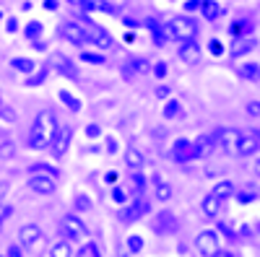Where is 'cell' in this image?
<instances>
[{
    "label": "cell",
    "mask_w": 260,
    "mask_h": 257,
    "mask_svg": "<svg viewBox=\"0 0 260 257\" xmlns=\"http://www.w3.org/2000/svg\"><path fill=\"white\" fill-rule=\"evenodd\" d=\"M55 115L50 109L45 112H39L34 125H31V130H29V148H34V151H45L47 143H50V130L55 127Z\"/></svg>",
    "instance_id": "6da1fadb"
},
{
    "label": "cell",
    "mask_w": 260,
    "mask_h": 257,
    "mask_svg": "<svg viewBox=\"0 0 260 257\" xmlns=\"http://www.w3.org/2000/svg\"><path fill=\"white\" fill-rule=\"evenodd\" d=\"M164 34H167L169 39H177V42L195 39V36H198V21L190 18V16H177V18L167 21Z\"/></svg>",
    "instance_id": "7a4b0ae2"
},
{
    "label": "cell",
    "mask_w": 260,
    "mask_h": 257,
    "mask_svg": "<svg viewBox=\"0 0 260 257\" xmlns=\"http://www.w3.org/2000/svg\"><path fill=\"white\" fill-rule=\"evenodd\" d=\"M71 138H73L71 125H60V122H55V127L50 130V143H47L50 154H52L55 159H62L65 151H68V145H71Z\"/></svg>",
    "instance_id": "3957f363"
},
{
    "label": "cell",
    "mask_w": 260,
    "mask_h": 257,
    "mask_svg": "<svg viewBox=\"0 0 260 257\" xmlns=\"http://www.w3.org/2000/svg\"><path fill=\"white\" fill-rule=\"evenodd\" d=\"M148 208H151V203L141 195V198H136L133 203H130V205H125V208H120V213H117V216H120V221L122 224H133V221H138V218H143L146 216V213H148Z\"/></svg>",
    "instance_id": "277c9868"
},
{
    "label": "cell",
    "mask_w": 260,
    "mask_h": 257,
    "mask_svg": "<svg viewBox=\"0 0 260 257\" xmlns=\"http://www.w3.org/2000/svg\"><path fill=\"white\" fill-rule=\"evenodd\" d=\"M60 229H62V234H65V239H71V242H78L81 237H86V224L78 218V216H73V213H68V216H62L60 218Z\"/></svg>",
    "instance_id": "5b68a950"
},
{
    "label": "cell",
    "mask_w": 260,
    "mask_h": 257,
    "mask_svg": "<svg viewBox=\"0 0 260 257\" xmlns=\"http://www.w3.org/2000/svg\"><path fill=\"white\" fill-rule=\"evenodd\" d=\"M195 249H198L201 257H213L216 252L221 249L219 234H216V231H201L198 237H195Z\"/></svg>",
    "instance_id": "8992f818"
},
{
    "label": "cell",
    "mask_w": 260,
    "mask_h": 257,
    "mask_svg": "<svg viewBox=\"0 0 260 257\" xmlns=\"http://www.w3.org/2000/svg\"><path fill=\"white\" fill-rule=\"evenodd\" d=\"M57 31H60V36L73 42V45H89V31H86L83 24H78V21H62Z\"/></svg>",
    "instance_id": "52a82bcc"
},
{
    "label": "cell",
    "mask_w": 260,
    "mask_h": 257,
    "mask_svg": "<svg viewBox=\"0 0 260 257\" xmlns=\"http://www.w3.org/2000/svg\"><path fill=\"white\" fill-rule=\"evenodd\" d=\"M240 133L237 127H219V130L213 133L216 138V145L224 148V154H237V143H240Z\"/></svg>",
    "instance_id": "ba28073f"
},
{
    "label": "cell",
    "mask_w": 260,
    "mask_h": 257,
    "mask_svg": "<svg viewBox=\"0 0 260 257\" xmlns=\"http://www.w3.org/2000/svg\"><path fill=\"white\" fill-rule=\"evenodd\" d=\"M83 21V29L89 31V45H94V47H99V50H110L115 42H112V36L107 34L102 26H96V24H91L89 18H81Z\"/></svg>",
    "instance_id": "9c48e42d"
},
{
    "label": "cell",
    "mask_w": 260,
    "mask_h": 257,
    "mask_svg": "<svg viewBox=\"0 0 260 257\" xmlns=\"http://www.w3.org/2000/svg\"><path fill=\"white\" fill-rule=\"evenodd\" d=\"M213 148H216L213 133H201L198 138L192 140V159H208Z\"/></svg>",
    "instance_id": "30bf717a"
},
{
    "label": "cell",
    "mask_w": 260,
    "mask_h": 257,
    "mask_svg": "<svg viewBox=\"0 0 260 257\" xmlns=\"http://www.w3.org/2000/svg\"><path fill=\"white\" fill-rule=\"evenodd\" d=\"M180 229V224H177V218L172 216L169 210H161L159 216L154 218V231L159 234V237H169V234H175Z\"/></svg>",
    "instance_id": "8fae6325"
},
{
    "label": "cell",
    "mask_w": 260,
    "mask_h": 257,
    "mask_svg": "<svg viewBox=\"0 0 260 257\" xmlns=\"http://www.w3.org/2000/svg\"><path fill=\"white\" fill-rule=\"evenodd\" d=\"M29 187L37 192V195H52V192L57 190V182L50 174H31L29 177Z\"/></svg>",
    "instance_id": "7c38bea8"
},
{
    "label": "cell",
    "mask_w": 260,
    "mask_h": 257,
    "mask_svg": "<svg viewBox=\"0 0 260 257\" xmlns=\"http://www.w3.org/2000/svg\"><path fill=\"white\" fill-rule=\"evenodd\" d=\"M257 151H260V140H257L255 130H242V133H240V143H237V154L255 156Z\"/></svg>",
    "instance_id": "4fadbf2b"
},
{
    "label": "cell",
    "mask_w": 260,
    "mask_h": 257,
    "mask_svg": "<svg viewBox=\"0 0 260 257\" xmlns=\"http://www.w3.org/2000/svg\"><path fill=\"white\" fill-rule=\"evenodd\" d=\"M42 229L37 226V224H26V226H21L18 229V244L21 247H37L39 242H42Z\"/></svg>",
    "instance_id": "5bb4252c"
},
{
    "label": "cell",
    "mask_w": 260,
    "mask_h": 257,
    "mask_svg": "<svg viewBox=\"0 0 260 257\" xmlns=\"http://www.w3.org/2000/svg\"><path fill=\"white\" fill-rule=\"evenodd\" d=\"M201 55H203V47L195 39H185L180 45V57H182V62H187V65L201 62Z\"/></svg>",
    "instance_id": "9a60e30c"
},
{
    "label": "cell",
    "mask_w": 260,
    "mask_h": 257,
    "mask_svg": "<svg viewBox=\"0 0 260 257\" xmlns=\"http://www.w3.org/2000/svg\"><path fill=\"white\" fill-rule=\"evenodd\" d=\"M50 68L55 70V73H60V76H65V78H78V70L73 68V62L65 57V55H60V52H55L52 55V60H50Z\"/></svg>",
    "instance_id": "2e32d148"
},
{
    "label": "cell",
    "mask_w": 260,
    "mask_h": 257,
    "mask_svg": "<svg viewBox=\"0 0 260 257\" xmlns=\"http://www.w3.org/2000/svg\"><path fill=\"white\" fill-rule=\"evenodd\" d=\"M172 159H175L177 164H187V161L192 159V140L177 138L175 145H172Z\"/></svg>",
    "instance_id": "e0dca14e"
},
{
    "label": "cell",
    "mask_w": 260,
    "mask_h": 257,
    "mask_svg": "<svg viewBox=\"0 0 260 257\" xmlns=\"http://www.w3.org/2000/svg\"><path fill=\"white\" fill-rule=\"evenodd\" d=\"M255 47H257V42H255L252 36H240V39H234V42H232V50H229V55H232L234 60H240V57L250 55Z\"/></svg>",
    "instance_id": "ac0fdd59"
},
{
    "label": "cell",
    "mask_w": 260,
    "mask_h": 257,
    "mask_svg": "<svg viewBox=\"0 0 260 257\" xmlns=\"http://www.w3.org/2000/svg\"><path fill=\"white\" fill-rule=\"evenodd\" d=\"M221 205H224V200L221 198H216L213 192H208V195L203 198V203H201V210H203V218H219V213H221Z\"/></svg>",
    "instance_id": "d6986e66"
},
{
    "label": "cell",
    "mask_w": 260,
    "mask_h": 257,
    "mask_svg": "<svg viewBox=\"0 0 260 257\" xmlns=\"http://www.w3.org/2000/svg\"><path fill=\"white\" fill-rule=\"evenodd\" d=\"M198 11H201L203 21H216V18H219V16L224 13V8L219 6V0H201Z\"/></svg>",
    "instance_id": "ffe728a7"
},
{
    "label": "cell",
    "mask_w": 260,
    "mask_h": 257,
    "mask_svg": "<svg viewBox=\"0 0 260 257\" xmlns=\"http://www.w3.org/2000/svg\"><path fill=\"white\" fill-rule=\"evenodd\" d=\"M143 164H146L143 154L138 151L136 145H127V148H125V166H130L133 171H138V169H143Z\"/></svg>",
    "instance_id": "44dd1931"
},
{
    "label": "cell",
    "mask_w": 260,
    "mask_h": 257,
    "mask_svg": "<svg viewBox=\"0 0 260 257\" xmlns=\"http://www.w3.org/2000/svg\"><path fill=\"white\" fill-rule=\"evenodd\" d=\"M57 99H60L65 106H68L71 112H81V106H83V104H81V99H78V96H73L68 89H60V91H57Z\"/></svg>",
    "instance_id": "7402d4cb"
},
{
    "label": "cell",
    "mask_w": 260,
    "mask_h": 257,
    "mask_svg": "<svg viewBox=\"0 0 260 257\" xmlns=\"http://www.w3.org/2000/svg\"><path fill=\"white\" fill-rule=\"evenodd\" d=\"M154 195H156L159 203H167V200L172 198V187H169L167 182H161L159 174H154Z\"/></svg>",
    "instance_id": "603a6c76"
},
{
    "label": "cell",
    "mask_w": 260,
    "mask_h": 257,
    "mask_svg": "<svg viewBox=\"0 0 260 257\" xmlns=\"http://www.w3.org/2000/svg\"><path fill=\"white\" fill-rule=\"evenodd\" d=\"M234 190H237V187H234V182H229V179H221V182H216V187H213L211 192H213L216 198H221V200H229V198L234 195Z\"/></svg>",
    "instance_id": "cb8c5ba5"
},
{
    "label": "cell",
    "mask_w": 260,
    "mask_h": 257,
    "mask_svg": "<svg viewBox=\"0 0 260 257\" xmlns=\"http://www.w3.org/2000/svg\"><path fill=\"white\" fill-rule=\"evenodd\" d=\"M78 8H83V11H104V13H115V8L107 3V0H81Z\"/></svg>",
    "instance_id": "d4e9b609"
},
{
    "label": "cell",
    "mask_w": 260,
    "mask_h": 257,
    "mask_svg": "<svg viewBox=\"0 0 260 257\" xmlns=\"http://www.w3.org/2000/svg\"><path fill=\"white\" fill-rule=\"evenodd\" d=\"M11 65H13L18 73H24V76H31V73L37 70V62L29 60V57H13V60H11Z\"/></svg>",
    "instance_id": "484cf974"
},
{
    "label": "cell",
    "mask_w": 260,
    "mask_h": 257,
    "mask_svg": "<svg viewBox=\"0 0 260 257\" xmlns=\"http://www.w3.org/2000/svg\"><path fill=\"white\" fill-rule=\"evenodd\" d=\"M240 76H242L245 81L257 83V81H260V65H257V62H242V65H240Z\"/></svg>",
    "instance_id": "4316f807"
},
{
    "label": "cell",
    "mask_w": 260,
    "mask_h": 257,
    "mask_svg": "<svg viewBox=\"0 0 260 257\" xmlns=\"http://www.w3.org/2000/svg\"><path fill=\"white\" fill-rule=\"evenodd\" d=\"M161 117H164V120H177V117H182V104H180L177 99H169V101L164 104V109H161Z\"/></svg>",
    "instance_id": "83f0119b"
},
{
    "label": "cell",
    "mask_w": 260,
    "mask_h": 257,
    "mask_svg": "<svg viewBox=\"0 0 260 257\" xmlns=\"http://www.w3.org/2000/svg\"><path fill=\"white\" fill-rule=\"evenodd\" d=\"M146 177L141 174V171H133V174H130V192H133L136 198H141L143 192H146Z\"/></svg>",
    "instance_id": "f1b7e54d"
},
{
    "label": "cell",
    "mask_w": 260,
    "mask_h": 257,
    "mask_svg": "<svg viewBox=\"0 0 260 257\" xmlns=\"http://www.w3.org/2000/svg\"><path fill=\"white\" fill-rule=\"evenodd\" d=\"M50 257H73V249L68 244V239H60L50 247Z\"/></svg>",
    "instance_id": "f546056e"
},
{
    "label": "cell",
    "mask_w": 260,
    "mask_h": 257,
    "mask_svg": "<svg viewBox=\"0 0 260 257\" xmlns=\"http://www.w3.org/2000/svg\"><path fill=\"white\" fill-rule=\"evenodd\" d=\"M229 31H232V36H234V39H240V36H250V31H252V21L240 18V21H237V24H234Z\"/></svg>",
    "instance_id": "4dcf8cb0"
},
{
    "label": "cell",
    "mask_w": 260,
    "mask_h": 257,
    "mask_svg": "<svg viewBox=\"0 0 260 257\" xmlns=\"http://www.w3.org/2000/svg\"><path fill=\"white\" fill-rule=\"evenodd\" d=\"M151 70V65H148V62L146 60H141V57H133V60H130V68H125V76H133V73H148Z\"/></svg>",
    "instance_id": "1f68e13d"
},
{
    "label": "cell",
    "mask_w": 260,
    "mask_h": 257,
    "mask_svg": "<svg viewBox=\"0 0 260 257\" xmlns=\"http://www.w3.org/2000/svg\"><path fill=\"white\" fill-rule=\"evenodd\" d=\"M47 73H50V68L45 65V68H39V70H34L31 76H26V86H42L47 81Z\"/></svg>",
    "instance_id": "d6a6232c"
},
{
    "label": "cell",
    "mask_w": 260,
    "mask_h": 257,
    "mask_svg": "<svg viewBox=\"0 0 260 257\" xmlns=\"http://www.w3.org/2000/svg\"><path fill=\"white\" fill-rule=\"evenodd\" d=\"M76 257H102V254H99V244H96V242H86V244H81L78 252H76Z\"/></svg>",
    "instance_id": "836d02e7"
},
{
    "label": "cell",
    "mask_w": 260,
    "mask_h": 257,
    "mask_svg": "<svg viewBox=\"0 0 260 257\" xmlns=\"http://www.w3.org/2000/svg\"><path fill=\"white\" fill-rule=\"evenodd\" d=\"M73 203H76V208H78L81 213H86V210H91V208H94V200H91L89 195H86V192H78Z\"/></svg>",
    "instance_id": "e575fe53"
},
{
    "label": "cell",
    "mask_w": 260,
    "mask_h": 257,
    "mask_svg": "<svg viewBox=\"0 0 260 257\" xmlns=\"http://www.w3.org/2000/svg\"><path fill=\"white\" fill-rule=\"evenodd\" d=\"M13 156H16V143L13 140L0 143V161H11Z\"/></svg>",
    "instance_id": "d590c367"
},
{
    "label": "cell",
    "mask_w": 260,
    "mask_h": 257,
    "mask_svg": "<svg viewBox=\"0 0 260 257\" xmlns=\"http://www.w3.org/2000/svg\"><path fill=\"white\" fill-rule=\"evenodd\" d=\"M29 171H31V174H50V177H57V169L50 166V164H31Z\"/></svg>",
    "instance_id": "8d00e7d4"
},
{
    "label": "cell",
    "mask_w": 260,
    "mask_h": 257,
    "mask_svg": "<svg viewBox=\"0 0 260 257\" xmlns=\"http://www.w3.org/2000/svg\"><path fill=\"white\" fill-rule=\"evenodd\" d=\"M81 60L83 62H89V65H104V55H99V52H81Z\"/></svg>",
    "instance_id": "74e56055"
},
{
    "label": "cell",
    "mask_w": 260,
    "mask_h": 257,
    "mask_svg": "<svg viewBox=\"0 0 260 257\" xmlns=\"http://www.w3.org/2000/svg\"><path fill=\"white\" fill-rule=\"evenodd\" d=\"M143 237H138V234H130V237H127V249L130 252H141L143 249Z\"/></svg>",
    "instance_id": "f35d334b"
},
{
    "label": "cell",
    "mask_w": 260,
    "mask_h": 257,
    "mask_svg": "<svg viewBox=\"0 0 260 257\" xmlns=\"http://www.w3.org/2000/svg\"><path fill=\"white\" fill-rule=\"evenodd\" d=\"M26 36H29L31 42H37V39L42 36V24H39V21H29V26H26Z\"/></svg>",
    "instance_id": "ab89813d"
},
{
    "label": "cell",
    "mask_w": 260,
    "mask_h": 257,
    "mask_svg": "<svg viewBox=\"0 0 260 257\" xmlns=\"http://www.w3.org/2000/svg\"><path fill=\"white\" fill-rule=\"evenodd\" d=\"M234 195H237V200H240L242 205H247V203L255 198V190H252V187H247V190H234Z\"/></svg>",
    "instance_id": "60d3db41"
},
{
    "label": "cell",
    "mask_w": 260,
    "mask_h": 257,
    "mask_svg": "<svg viewBox=\"0 0 260 257\" xmlns=\"http://www.w3.org/2000/svg\"><path fill=\"white\" fill-rule=\"evenodd\" d=\"M0 117H3L6 122H16V109H13V106L11 104H0Z\"/></svg>",
    "instance_id": "b9f144b4"
},
{
    "label": "cell",
    "mask_w": 260,
    "mask_h": 257,
    "mask_svg": "<svg viewBox=\"0 0 260 257\" xmlns=\"http://www.w3.org/2000/svg\"><path fill=\"white\" fill-rule=\"evenodd\" d=\"M112 200L115 203H120V205H125V200H127V192L117 185V187H112Z\"/></svg>",
    "instance_id": "7bdbcfd3"
},
{
    "label": "cell",
    "mask_w": 260,
    "mask_h": 257,
    "mask_svg": "<svg viewBox=\"0 0 260 257\" xmlns=\"http://www.w3.org/2000/svg\"><path fill=\"white\" fill-rule=\"evenodd\" d=\"M245 112H247L250 117H260V101H247V104H245Z\"/></svg>",
    "instance_id": "ee69618b"
},
{
    "label": "cell",
    "mask_w": 260,
    "mask_h": 257,
    "mask_svg": "<svg viewBox=\"0 0 260 257\" xmlns=\"http://www.w3.org/2000/svg\"><path fill=\"white\" fill-rule=\"evenodd\" d=\"M11 213H13V205H0V226H3L6 218H11Z\"/></svg>",
    "instance_id": "f6af8a7d"
},
{
    "label": "cell",
    "mask_w": 260,
    "mask_h": 257,
    "mask_svg": "<svg viewBox=\"0 0 260 257\" xmlns=\"http://www.w3.org/2000/svg\"><path fill=\"white\" fill-rule=\"evenodd\" d=\"M86 135H89V138H99L102 135V127L99 125H86Z\"/></svg>",
    "instance_id": "bcb514c9"
},
{
    "label": "cell",
    "mask_w": 260,
    "mask_h": 257,
    "mask_svg": "<svg viewBox=\"0 0 260 257\" xmlns=\"http://www.w3.org/2000/svg\"><path fill=\"white\" fill-rule=\"evenodd\" d=\"M154 76L156 78H164L167 76V62H156V65H154Z\"/></svg>",
    "instance_id": "7dc6e473"
},
{
    "label": "cell",
    "mask_w": 260,
    "mask_h": 257,
    "mask_svg": "<svg viewBox=\"0 0 260 257\" xmlns=\"http://www.w3.org/2000/svg\"><path fill=\"white\" fill-rule=\"evenodd\" d=\"M237 234H240L242 239H247V237H252V226H250V224H242V226H240V231H237Z\"/></svg>",
    "instance_id": "c3c4849f"
},
{
    "label": "cell",
    "mask_w": 260,
    "mask_h": 257,
    "mask_svg": "<svg viewBox=\"0 0 260 257\" xmlns=\"http://www.w3.org/2000/svg\"><path fill=\"white\" fill-rule=\"evenodd\" d=\"M208 47H211V52H213V55H221V52H224V50H221V42H219V39H211V45H208Z\"/></svg>",
    "instance_id": "681fc988"
},
{
    "label": "cell",
    "mask_w": 260,
    "mask_h": 257,
    "mask_svg": "<svg viewBox=\"0 0 260 257\" xmlns=\"http://www.w3.org/2000/svg\"><path fill=\"white\" fill-rule=\"evenodd\" d=\"M107 151L117 154V140H115V138H107Z\"/></svg>",
    "instance_id": "f907efd6"
},
{
    "label": "cell",
    "mask_w": 260,
    "mask_h": 257,
    "mask_svg": "<svg viewBox=\"0 0 260 257\" xmlns=\"http://www.w3.org/2000/svg\"><path fill=\"white\" fill-rule=\"evenodd\" d=\"M6 257H24V254H21V249H18L16 244H11V247H8V254H6Z\"/></svg>",
    "instance_id": "816d5d0a"
},
{
    "label": "cell",
    "mask_w": 260,
    "mask_h": 257,
    "mask_svg": "<svg viewBox=\"0 0 260 257\" xmlns=\"http://www.w3.org/2000/svg\"><path fill=\"white\" fill-rule=\"evenodd\" d=\"M198 6H201V0H187V3H185V11H198Z\"/></svg>",
    "instance_id": "f5cc1de1"
},
{
    "label": "cell",
    "mask_w": 260,
    "mask_h": 257,
    "mask_svg": "<svg viewBox=\"0 0 260 257\" xmlns=\"http://www.w3.org/2000/svg\"><path fill=\"white\" fill-rule=\"evenodd\" d=\"M156 96H159V99H167V96H169V86H159V89H156Z\"/></svg>",
    "instance_id": "db71d44e"
},
{
    "label": "cell",
    "mask_w": 260,
    "mask_h": 257,
    "mask_svg": "<svg viewBox=\"0 0 260 257\" xmlns=\"http://www.w3.org/2000/svg\"><path fill=\"white\" fill-rule=\"evenodd\" d=\"M6 29L13 34V31H18V24H16V18H8V24H6Z\"/></svg>",
    "instance_id": "11a10c76"
},
{
    "label": "cell",
    "mask_w": 260,
    "mask_h": 257,
    "mask_svg": "<svg viewBox=\"0 0 260 257\" xmlns=\"http://www.w3.org/2000/svg\"><path fill=\"white\" fill-rule=\"evenodd\" d=\"M213 257H237V254H234L232 249H219V252H216Z\"/></svg>",
    "instance_id": "9f6ffc18"
},
{
    "label": "cell",
    "mask_w": 260,
    "mask_h": 257,
    "mask_svg": "<svg viewBox=\"0 0 260 257\" xmlns=\"http://www.w3.org/2000/svg\"><path fill=\"white\" fill-rule=\"evenodd\" d=\"M45 6H47L50 11H55V8H57V0H47V3H45Z\"/></svg>",
    "instance_id": "6f0895ef"
},
{
    "label": "cell",
    "mask_w": 260,
    "mask_h": 257,
    "mask_svg": "<svg viewBox=\"0 0 260 257\" xmlns=\"http://www.w3.org/2000/svg\"><path fill=\"white\" fill-rule=\"evenodd\" d=\"M252 169H255V174L260 177V159H255V164H252Z\"/></svg>",
    "instance_id": "680465c9"
},
{
    "label": "cell",
    "mask_w": 260,
    "mask_h": 257,
    "mask_svg": "<svg viewBox=\"0 0 260 257\" xmlns=\"http://www.w3.org/2000/svg\"><path fill=\"white\" fill-rule=\"evenodd\" d=\"M252 237H257V239H260V224H257V229H252Z\"/></svg>",
    "instance_id": "91938a15"
},
{
    "label": "cell",
    "mask_w": 260,
    "mask_h": 257,
    "mask_svg": "<svg viewBox=\"0 0 260 257\" xmlns=\"http://www.w3.org/2000/svg\"><path fill=\"white\" fill-rule=\"evenodd\" d=\"M255 135H257V140H260V133H257V130H255Z\"/></svg>",
    "instance_id": "94428289"
},
{
    "label": "cell",
    "mask_w": 260,
    "mask_h": 257,
    "mask_svg": "<svg viewBox=\"0 0 260 257\" xmlns=\"http://www.w3.org/2000/svg\"><path fill=\"white\" fill-rule=\"evenodd\" d=\"M0 21H3V11H0Z\"/></svg>",
    "instance_id": "6125c7cd"
},
{
    "label": "cell",
    "mask_w": 260,
    "mask_h": 257,
    "mask_svg": "<svg viewBox=\"0 0 260 257\" xmlns=\"http://www.w3.org/2000/svg\"><path fill=\"white\" fill-rule=\"evenodd\" d=\"M0 257H6V254H0Z\"/></svg>",
    "instance_id": "be15d7a7"
},
{
    "label": "cell",
    "mask_w": 260,
    "mask_h": 257,
    "mask_svg": "<svg viewBox=\"0 0 260 257\" xmlns=\"http://www.w3.org/2000/svg\"><path fill=\"white\" fill-rule=\"evenodd\" d=\"M0 104H3V101H0Z\"/></svg>",
    "instance_id": "e7e4bbea"
}]
</instances>
